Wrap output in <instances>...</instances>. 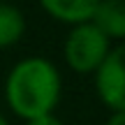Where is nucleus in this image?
<instances>
[{
	"mask_svg": "<svg viewBox=\"0 0 125 125\" xmlns=\"http://www.w3.org/2000/svg\"><path fill=\"white\" fill-rule=\"evenodd\" d=\"M62 95L58 67L44 56L21 58L5 79V102L14 116L32 121L56 111Z\"/></svg>",
	"mask_w": 125,
	"mask_h": 125,
	"instance_id": "nucleus-1",
	"label": "nucleus"
},
{
	"mask_svg": "<svg viewBox=\"0 0 125 125\" xmlns=\"http://www.w3.org/2000/svg\"><path fill=\"white\" fill-rule=\"evenodd\" d=\"M114 49V42L107 40L93 23H79L72 26L62 44V56L65 62L79 74H93L102 60Z\"/></svg>",
	"mask_w": 125,
	"mask_h": 125,
	"instance_id": "nucleus-2",
	"label": "nucleus"
},
{
	"mask_svg": "<svg viewBox=\"0 0 125 125\" xmlns=\"http://www.w3.org/2000/svg\"><path fill=\"white\" fill-rule=\"evenodd\" d=\"M125 53L123 46L116 44L109 56L102 60V65L93 72L95 74V93L100 102L109 111H125Z\"/></svg>",
	"mask_w": 125,
	"mask_h": 125,
	"instance_id": "nucleus-3",
	"label": "nucleus"
},
{
	"mask_svg": "<svg viewBox=\"0 0 125 125\" xmlns=\"http://www.w3.org/2000/svg\"><path fill=\"white\" fill-rule=\"evenodd\" d=\"M90 23L107 40L118 42L125 37V2L123 0H100L95 7Z\"/></svg>",
	"mask_w": 125,
	"mask_h": 125,
	"instance_id": "nucleus-4",
	"label": "nucleus"
},
{
	"mask_svg": "<svg viewBox=\"0 0 125 125\" xmlns=\"http://www.w3.org/2000/svg\"><path fill=\"white\" fill-rule=\"evenodd\" d=\"M100 0H40V7L51 19L67 26L88 23Z\"/></svg>",
	"mask_w": 125,
	"mask_h": 125,
	"instance_id": "nucleus-5",
	"label": "nucleus"
},
{
	"mask_svg": "<svg viewBox=\"0 0 125 125\" xmlns=\"http://www.w3.org/2000/svg\"><path fill=\"white\" fill-rule=\"evenodd\" d=\"M26 32V16L19 7L0 2V49L14 46Z\"/></svg>",
	"mask_w": 125,
	"mask_h": 125,
	"instance_id": "nucleus-6",
	"label": "nucleus"
},
{
	"mask_svg": "<svg viewBox=\"0 0 125 125\" xmlns=\"http://www.w3.org/2000/svg\"><path fill=\"white\" fill-rule=\"evenodd\" d=\"M26 125H65V123H62L58 116L49 114V116H40V118H32V121H28Z\"/></svg>",
	"mask_w": 125,
	"mask_h": 125,
	"instance_id": "nucleus-7",
	"label": "nucleus"
},
{
	"mask_svg": "<svg viewBox=\"0 0 125 125\" xmlns=\"http://www.w3.org/2000/svg\"><path fill=\"white\" fill-rule=\"evenodd\" d=\"M104 125H125V111H114Z\"/></svg>",
	"mask_w": 125,
	"mask_h": 125,
	"instance_id": "nucleus-8",
	"label": "nucleus"
},
{
	"mask_svg": "<svg viewBox=\"0 0 125 125\" xmlns=\"http://www.w3.org/2000/svg\"><path fill=\"white\" fill-rule=\"evenodd\" d=\"M0 125H9V121H7V118L2 116V114H0Z\"/></svg>",
	"mask_w": 125,
	"mask_h": 125,
	"instance_id": "nucleus-9",
	"label": "nucleus"
}]
</instances>
